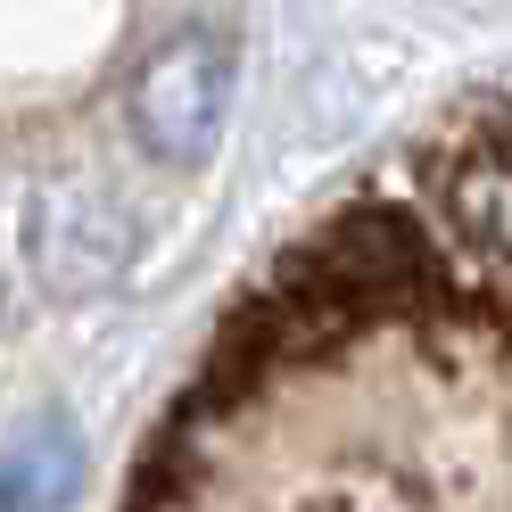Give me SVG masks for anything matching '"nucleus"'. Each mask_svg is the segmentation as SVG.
Instances as JSON below:
<instances>
[{
	"instance_id": "1",
	"label": "nucleus",
	"mask_w": 512,
	"mask_h": 512,
	"mask_svg": "<svg viewBox=\"0 0 512 512\" xmlns=\"http://www.w3.org/2000/svg\"><path fill=\"white\" fill-rule=\"evenodd\" d=\"M116 512H512V91L265 256Z\"/></svg>"
},
{
	"instance_id": "2",
	"label": "nucleus",
	"mask_w": 512,
	"mask_h": 512,
	"mask_svg": "<svg viewBox=\"0 0 512 512\" xmlns=\"http://www.w3.org/2000/svg\"><path fill=\"white\" fill-rule=\"evenodd\" d=\"M133 124H141L149 149L199 157L223 124V50L207 34H182L174 50H157L149 75L133 83Z\"/></svg>"
},
{
	"instance_id": "3",
	"label": "nucleus",
	"mask_w": 512,
	"mask_h": 512,
	"mask_svg": "<svg viewBox=\"0 0 512 512\" xmlns=\"http://www.w3.org/2000/svg\"><path fill=\"white\" fill-rule=\"evenodd\" d=\"M67 479H75V430L42 422L34 438L9 446V463H0V512H50L67 496Z\"/></svg>"
}]
</instances>
